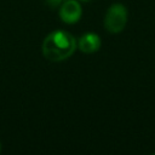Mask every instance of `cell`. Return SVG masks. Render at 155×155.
<instances>
[{"label":"cell","instance_id":"obj_1","mask_svg":"<svg viewBox=\"0 0 155 155\" xmlns=\"http://www.w3.org/2000/svg\"><path fill=\"white\" fill-rule=\"evenodd\" d=\"M76 48V41L74 36L67 31H53L46 36L42 44L44 56L53 62L69 58Z\"/></svg>","mask_w":155,"mask_h":155},{"label":"cell","instance_id":"obj_2","mask_svg":"<svg viewBox=\"0 0 155 155\" xmlns=\"http://www.w3.org/2000/svg\"><path fill=\"white\" fill-rule=\"evenodd\" d=\"M127 22V10L122 4H114L109 7L105 19L104 27L109 33L116 34L120 33Z\"/></svg>","mask_w":155,"mask_h":155},{"label":"cell","instance_id":"obj_3","mask_svg":"<svg viewBox=\"0 0 155 155\" xmlns=\"http://www.w3.org/2000/svg\"><path fill=\"white\" fill-rule=\"evenodd\" d=\"M59 16L65 23H75L80 19L81 6L76 0H67L63 2L59 10Z\"/></svg>","mask_w":155,"mask_h":155},{"label":"cell","instance_id":"obj_4","mask_svg":"<svg viewBox=\"0 0 155 155\" xmlns=\"http://www.w3.org/2000/svg\"><path fill=\"white\" fill-rule=\"evenodd\" d=\"M99 47H101V39L96 34H92V33L85 34L79 40V48L85 53L96 52L99 50Z\"/></svg>","mask_w":155,"mask_h":155},{"label":"cell","instance_id":"obj_5","mask_svg":"<svg viewBox=\"0 0 155 155\" xmlns=\"http://www.w3.org/2000/svg\"><path fill=\"white\" fill-rule=\"evenodd\" d=\"M62 1H63V0H46L47 5H50L51 7H57L58 5L62 4Z\"/></svg>","mask_w":155,"mask_h":155},{"label":"cell","instance_id":"obj_6","mask_svg":"<svg viewBox=\"0 0 155 155\" xmlns=\"http://www.w3.org/2000/svg\"><path fill=\"white\" fill-rule=\"evenodd\" d=\"M81 1H88V0H81Z\"/></svg>","mask_w":155,"mask_h":155},{"label":"cell","instance_id":"obj_7","mask_svg":"<svg viewBox=\"0 0 155 155\" xmlns=\"http://www.w3.org/2000/svg\"><path fill=\"white\" fill-rule=\"evenodd\" d=\"M0 150H1V144H0Z\"/></svg>","mask_w":155,"mask_h":155}]
</instances>
